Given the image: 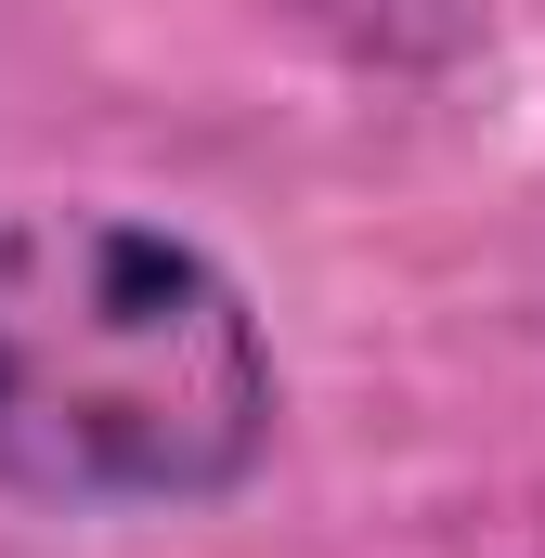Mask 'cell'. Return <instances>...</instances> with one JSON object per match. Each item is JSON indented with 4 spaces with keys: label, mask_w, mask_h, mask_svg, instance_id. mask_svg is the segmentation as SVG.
I'll return each instance as SVG.
<instances>
[{
    "label": "cell",
    "mask_w": 545,
    "mask_h": 558,
    "mask_svg": "<svg viewBox=\"0 0 545 558\" xmlns=\"http://www.w3.org/2000/svg\"><path fill=\"white\" fill-rule=\"evenodd\" d=\"M272 441V351L221 260L118 208L0 221V481L52 507H195Z\"/></svg>",
    "instance_id": "6da1fadb"
},
{
    "label": "cell",
    "mask_w": 545,
    "mask_h": 558,
    "mask_svg": "<svg viewBox=\"0 0 545 558\" xmlns=\"http://www.w3.org/2000/svg\"><path fill=\"white\" fill-rule=\"evenodd\" d=\"M325 39H351L364 65H441L468 39V0H299Z\"/></svg>",
    "instance_id": "7a4b0ae2"
}]
</instances>
